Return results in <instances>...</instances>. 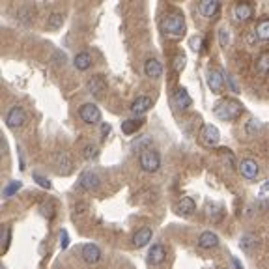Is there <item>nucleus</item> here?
I'll return each instance as SVG.
<instances>
[{"label": "nucleus", "mask_w": 269, "mask_h": 269, "mask_svg": "<svg viewBox=\"0 0 269 269\" xmlns=\"http://www.w3.org/2000/svg\"><path fill=\"white\" fill-rule=\"evenodd\" d=\"M185 68V56L184 54H178L176 58H174V71L176 73H182Z\"/></svg>", "instance_id": "obj_30"}, {"label": "nucleus", "mask_w": 269, "mask_h": 269, "mask_svg": "<svg viewBox=\"0 0 269 269\" xmlns=\"http://www.w3.org/2000/svg\"><path fill=\"white\" fill-rule=\"evenodd\" d=\"M220 4L217 2V0H202L200 2V14L204 15V17H208V19H212V17H215L217 15V12H219Z\"/></svg>", "instance_id": "obj_16"}, {"label": "nucleus", "mask_w": 269, "mask_h": 269, "mask_svg": "<svg viewBox=\"0 0 269 269\" xmlns=\"http://www.w3.org/2000/svg\"><path fill=\"white\" fill-rule=\"evenodd\" d=\"M164 258H166V250H164L163 245H154V247L150 248L148 262L152 264V266H159V264H163Z\"/></svg>", "instance_id": "obj_18"}, {"label": "nucleus", "mask_w": 269, "mask_h": 269, "mask_svg": "<svg viewBox=\"0 0 269 269\" xmlns=\"http://www.w3.org/2000/svg\"><path fill=\"white\" fill-rule=\"evenodd\" d=\"M80 256H82V260H84L86 264H90V266H94V264H98L101 260V248L96 245V243H86L84 247H82V250H80Z\"/></svg>", "instance_id": "obj_7"}, {"label": "nucleus", "mask_w": 269, "mask_h": 269, "mask_svg": "<svg viewBox=\"0 0 269 269\" xmlns=\"http://www.w3.org/2000/svg\"><path fill=\"white\" fill-rule=\"evenodd\" d=\"M262 191H269V184H264V187H262Z\"/></svg>", "instance_id": "obj_38"}, {"label": "nucleus", "mask_w": 269, "mask_h": 269, "mask_svg": "<svg viewBox=\"0 0 269 269\" xmlns=\"http://www.w3.org/2000/svg\"><path fill=\"white\" fill-rule=\"evenodd\" d=\"M219 42L222 47H226L228 42H230V34H228V28H220L219 30Z\"/></svg>", "instance_id": "obj_31"}, {"label": "nucleus", "mask_w": 269, "mask_h": 269, "mask_svg": "<svg viewBox=\"0 0 269 269\" xmlns=\"http://www.w3.org/2000/svg\"><path fill=\"white\" fill-rule=\"evenodd\" d=\"M140 166H142V170H146V172H157L159 166H161V156H159V152L154 148L142 150Z\"/></svg>", "instance_id": "obj_3"}, {"label": "nucleus", "mask_w": 269, "mask_h": 269, "mask_svg": "<svg viewBox=\"0 0 269 269\" xmlns=\"http://www.w3.org/2000/svg\"><path fill=\"white\" fill-rule=\"evenodd\" d=\"M62 24H64V14H58V12H54V14H50L49 17H47V28H49V30L62 28Z\"/></svg>", "instance_id": "obj_24"}, {"label": "nucleus", "mask_w": 269, "mask_h": 269, "mask_svg": "<svg viewBox=\"0 0 269 269\" xmlns=\"http://www.w3.org/2000/svg\"><path fill=\"white\" fill-rule=\"evenodd\" d=\"M256 245H258V240H256V236H252V234L243 236L241 241H240V247L243 248V250H247V252H250Z\"/></svg>", "instance_id": "obj_25"}, {"label": "nucleus", "mask_w": 269, "mask_h": 269, "mask_svg": "<svg viewBox=\"0 0 269 269\" xmlns=\"http://www.w3.org/2000/svg\"><path fill=\"white\" fill-rule=\"evenodd\" d=\"M208 217L213 220V222H217V220H220V217H222V208L220 206H215V204H208Z\"/></svg>", "instance_id": "obj_27"}, {"label": "nucleus", "mask_w": 269, "mask_h": 269, "mask_svg": "<svg viewBox=\"0 0 269 269\" xmlns=\"http://www.w3.org/2000/svg\"><path fill=\"white\" fill-rule=\"evenodd\" d=\"M108 131H110V126H106V124H103V128H101V133H103V138H106V134H108Z\"/></svg>", "instance_id": "obj_37"}, {"label": "nucleus", "mask_w": 269, "mask_h": 269, "mask_svg": "<svg viewBox=\"0 0 269 269\" xmlns=\"http://www.w3.org/2000/svg\"><path fill=\"white\" fill-rule=\"evenodd\" d=\"M174 103H176V106H180V108H189L192 100H191V96L187 94L185 88H180V90L174 94Z\"/></svg>", "instance_id": "obj_21"}, {"label": "nucleus", "mask_w": 269, "mask_h": 269, "mask_svg": "<svg viewBox=\"0 0 269 269\" xmlns=\"http://www.w3.org/2000/svg\"><path fill=\"white\" fill-rule=\"evenodd\" d=\"M98 156V148L94 146V144H86L84 150H82V157L84 159H92V157Z\"/></svg>", "instance_id": "obj_29"}, {"label": "nucleus", "mask_w": 269, "mask_h": 269, "mask_svg": "<svg viewBox=\"0 0 269 269\" xmlns=\"http://www.w3.org/2000/svg\"><path fill=\"white\" fill-rule=\"evenodd\" d=\"M10 240H12V228H10V226H4V238H2V241H4V250H8Z\"/></svg>", "instance_id": "obj_33"}, {"label": "nucleus", "mask_w": 269, "mask_h": 269, "mask_svg": "<svg viewBox=\"0 0 269 269\" xmlns=\"http://www.w3.org/2000/svg\"><path fill=\"white\" fill-rule=\"evenodd\" d=\"M208 86L212 88V92L220 94L224 88V75L219 70H210L208 73Z\"/></svg>", "instance_id": "obj_9"}, {"label": "nucleus", "mask_w": 269, "mask_h": 269, "mask_svg": "<svg viewBox=\"0 0 269 269\" xmlns=\"http://www.w3.org/2000/svg\"><path fill=\"white\" fill-rule=\"evenodd\" d=\"M240 172L245 180H256L258 174H260V168H258L256 161H252V159H243L240 164Z\"/></svg>", "instance_id": "obj_10"}, {"label": "nucleus", "mask_w": 269, "mask_h": 269, "mask_svg": "<svg viewBox=\"0 0 269 269\" xmlns=\"http://www.w3.org/2000/svg\"><path fill=\"white\" fill-rule=\"evenodd\" d=\"M254 32H256V38H258V40H262V42H269V19H262V21H258Z\"/></svg>", "instance_id": "obj_23"}, {"label": "nucleus", "mask_w": 269, "mask_h": 269, "mask_svg": "<svg viewBox=\"0 0 269 269\" xmlns=\"http://www.w3.org/2000/svg\"><path fill=\"white\" fill-rule=\"evenodd\" d=\"M6 124H8V128H12V129L22 128V126L26 124V114H24V108L19 106V105L12 106L6 114Z\"/></svg>", "instance_id": "obj_4"}, {"label": "nucleus", "mask_w": 269, "mask_h": 269, "mask_svg": "<svg viewBox=\"0 0 269 269\" xmlns=\"http://www.w3.org/2000/svg\"><path fill=\"white\" fill-rule=\"evenodd\" d=\"M144 73H146V77L150 78H159L163 75V66L159 60L156 58H148L146 62H144Z\"/></svg>", "instance_id": "obj_11"}, {"label": "nucleus", "mask_w": 269, "mask_h": 269, "mask_svg": "<svg viewBox=\"0 0 269 269\" xmlns=\"http://www.w3.org/2000/svg\"><path fill=\"white\" fill-rule=\"evenodd\" d=\"M86 88H88V94H92V96H101V94L106 90V82L105 78L101 77V75H96V77H92L90 80H88V84H86Z\"/></svg>", "instance_id": "obj_12"}, {"label": "nucleus", "mask_w": 269, "mask_h": 269, "mask_svg": "<svg viewBox=\"0 0 269 269\" xmlns=\"http://www.w3.org/2000/svg\"><path fill=\"white\" fill-rule=\"evenodd\" d=\"M234 17H236V21H240V22L248 21V19L252 17V6L247 4V2H240V4H236Z\"/></svg>", "instance_id": "obj_14"}, {"label": "nucleus", "mask_w": 269, "mask_h": 269, "mask_svg": "<svg viewBox=\"0 0 269 269\" xmlns=\"http://www.w3.org/2000/svg\"><path fill=\"white\" fill-rule=\"evenodd\" d=\"M161 28L164 34L172 38H180L185 32V17L182 14H170L161 19Z\"/></svg>", "instance_id": "obj_2"}, {"label": "nucleus", "mask_w": 269, "mask_h": 269, "mask_svg": "<svg viewBox=\"0 0 269 269\" xmlns=\"http://www.w3.org/2000/svg\"><path fill=\"white\" fill-rule=\"evenodd\" d=\"M34 180H36V182H38L40 185H42L43 189H50V182L47 180V178L40 176V174H34Z\"/></svg>", "instance_id": "obj_32"}, {"label": "nucleus", "mask_w": 269, "mask_h": 269, "mask_svg": "<svg viewBox=\"0 0 269 269\" xmlns=\"http://www.w3.org/2000/svg\"><path fill=\"white\" fill-rule=\"evenodd\" d=\"M142 126V120H124L122 122V131L126 134L136 133V129Z\"/></svg>", "instance_id": "obj_26"}, {"label": "nucleus", "mask_w": 269, "mask_h": 269, "mask_svg": "<svg viewBox=\"0 0 269 269\" xmlns=\"http://www.w3.org/2000/svg\"><path fill=\"white\" fill-rule=\"evenodd\" d=\"M219 245V238L213 232H202L198 238V247L200 248H215Z\"/></svg>", "instance_id": "obj_20"}, {"label": "nucleus", "mask_w": 269, "mask_h": 269, "mask_svg": "<svg viewBox=\"0 0 269 269\" xmlns=\"http://www.w3.org/2000/svg\"><path fill=\"white\" fill-rule=\"evenodd\" d=\"M54 161H56V168L60 174H70L71 168H73V161H71L68 152H60Z\"/></svg>", "instance_id": "obj_15"}, {"label": "nucleus", "mask_w": 269, "mask_h": 269, "mask_svg": "<svg viewBox=\"0 0 269 269\" xmlns=\"http://www.w3.org/2000/svg\"><path fill=\"white\" fill-rule=\"evenodd\" d=\"M73 66L78 71H86L92 66V54L90 52H78L77 56H75V60H73Z\"/></svg>", "instance_id": "obj_22"}, {"label": "nucleus", "mask_w": 269, "mask_h": 269, "mask_svg": "<svg viewBox=\"0 0 269 269\" xmlns=\"http://www.w3.org/2000/svg\"><path fill=\"white\" fill-rule=\"evenodd\" d=\"M220 140V131L215 126H212V124H208V126H204L202 128V131H200V142L204 144V146H208V148H213V146H217Z\"/></svg>", "instance_id": "obj_5"}, {"label": "nucleus", "mask_w": 269, "mask_h": 269, "mask_svg": "<svg viewBox=\"0 0 269 269\" xmlns=\"http://www.w3.org/2000/svg\"><path fill=\"white\" fill-rule=\"evenodd\" d=\"M100 176L96 174V172H90V170H86V172H82L80 174V178H78V185L84 189V191H96L98 187H100Z\"/></svg>", "instance_id": "obj_8"}, {"label": "nucleus", "mask_w": 269, "mask_h": 269, "mask_svg": "<svg viewBox=\"0 0 269 269\" xmlns=\"http://www.w3.org/2000/svg\"><path fill=\"white\" fill-rule=\"evenodd\" d=\"M78 116L84 124H98L101 120V110L94 103H84L78 108Z\"/></svg>", "instance_id": "obj_6"}, {"label": "nucleus", "mask_w": 269, "mask_h": 269, "mask_svg": "<svg viewBox=\"0 0 269 269\" xmlns=\"http://www.w3.org/2000/svg\"><path fill=\"white\" fill-rule=\"evenodd\" d=\"M226 80L228 82H230V86H232V92H240V90H238V86H236V82H234V77H230V75H226Z\"/></svg>", "instance_id": "obj_36"}, {"label": "nucleus", "mask_w": 269, "mask_h": 269, "mask_svg": "<svg viewBox=\"0 0 269 269\" xmlns=\"http://www.w3.org/2000/svg\"><path fill=\"white\" fill-rule=\"evenodd\" d=\"M176 213H180V215H191L194 210H196V204H194V200L191 198V196H184L182 200H178L176 204Z\"/></svg>", "instance_id": "obj_19"}, {"label": "nucleus", "mask_w": 269, "mask_h": 269, "mask_svg": "<svg viewBox=\"0 0 269 269\" xmlns=\"http://www.w3.org/2000/svg\"><path fill=\"white\" fill-rule=\"evenodd\" d=\"M21 187H22V182H19V180H17V182H10V184L4 187V191H2V196H6V198H8V196H12L14 192L19 191Z\"/></svg>", "instance_id": "obj_28"}, {"label": "nucleus", "mask_w": 269, "mask_h": 269, "mask_svg": "<svg viewBox=\"0 0 269 269\" xmlns=\"http://www.w3.org/2000/svg\"><path fill=\"white\" fill-rule=\"evenodd\" d=\"M150 108H152V100L146 98V96H140V98H136V100L131 103V112L136 114V116L146 114Z\"/></svg>", "instance_id": "obj_13"}, {"label": "nucleus", "mask_w": 269, "mask_h": 269, "mask_svg": "<svg viewBox=\"0 0 269 269\" xmlns=\"http://www.w3.org/2000/svg\"><path fill=\"white\" fill-rule=\"evenodd\" d=\"M213 112H215V116H217L219 120L232 122V120H238V118L241 116V112H243V105L236 100H224L215 106Z\"/></svg>", "instance_id": "obj_1"}, {"label": "nucleus", "mask_w": 269, "mask_h": 269, "mask_svg": "<svg viewBox=\"0 0 269 269\" xmlns=\"http://www.w3.org/2000/svg\"><path fill=\"white\" fill-rule=\"evenodd\" d=\"M68 245H70L68 230H62V232H60V247H62V248H68Z\"/></svg>", "instance_id": "obj_34"}, {"label": "nucleus", "mask_w": 269, "mask_h": 269, "mask_svg": "<svg viewBox=\"0 0 269 269\" xmlns=\"http://www.w3.org/2000/svg\"><path fill=\"white\" fill-rule=\"evenodd\" d=\"M152 236H154V232H152L150 226L140 228V230L133 236V245L134 247H146L150 241H152Z\"/></svg>", "instance_id": "obj_17"}, {"label": "nucleus", "mask_w": 269, "mask_h": 269, "mask_svg": "<svg viewBox=\"0 0 269 269\" xmlns=\"http://www.w3.org/2000/svg\"><path fill=\"white\" fill-rule=\"evenodd\" d=\"M258 68L260 70H268L269 68V54H262V58H260V64H258Z\"/></svg>", "instance_id": "obj_35"}]
</instances>
